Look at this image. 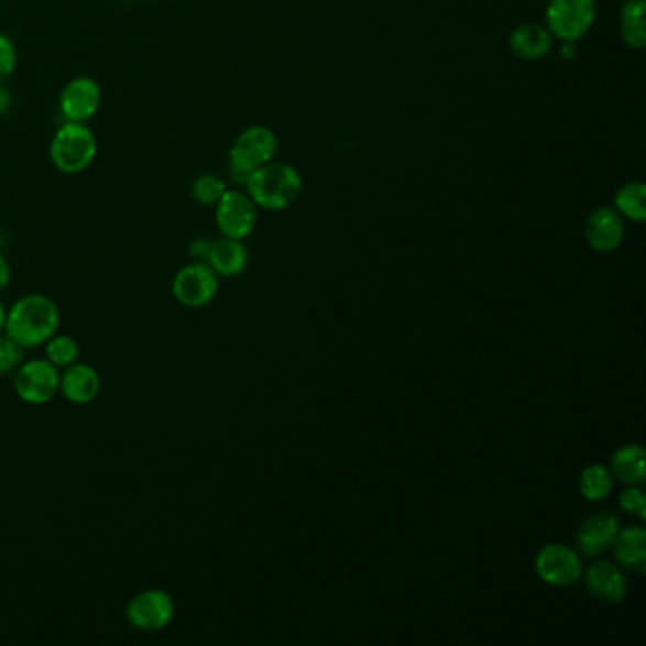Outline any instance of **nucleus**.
Here are the masks:
<instances>
[{
  "mask_svg": "<svg viewBox=\"0 0 646 646\" xmlns=\"http://www.w3.org/2000/svg\"><path fill=\"white\" fill-rule=\"evenodd\" d=\"M585 584L593 598L605 603H618L626 595V579L624 574L606 561L593 563L585 574Z\"/></svg>",
  "mask_w": 646,
  "mask_h": 646,
  "instance_id": "obj_15",
  "label": "nucleus"
},
{
  "mask_svg": "<svg viewBox=\"0 0 646 646\" xmlns=\"http://www.w3.org/2000/svg\"><path fill=\"white\" fill-rule=\"evenodd\" d=\"M645 0H629L622 10V39L629 48L643 50L646 46Z\"/></svg>",
  "mask_w": 646,
  "mask_h": 646,
  "instance_id": "obj_19",
  "label": "nucleus"
},
{
  "mask_svg": "<svg viewBox=\"0 0 646 646\" xmlns=\"http://www.w3.org/2000/svg\"><path fill=\"white\" fill-rule=\"evenodd\" d=\"M59 325L62 314L54 299L46 294H28L8 309L4 332L29 351L44 346Z\"/></svg>",
  "mask_w": 646,
  "mask_h": 646,
  "instance_id": "obj_1",
  "label": "nucleus"
},
{
  "mask_svg": "<svg viewBox=\"0 0 646 646\" xmlns=\"http://www.w3.org/2000/svg\"><path fill=\"white\" fill-rule=\"evenodd\" d=\"M125 618L139 632H162L175 620V601L165 590H143L125 606Z\"/></svg>",
  "mask_w": 646,
  "mask_h": 646,
  "instance_id": "obj_7",
  "label": "nucleus"
},
{
  "mask_svg": "<svg viewBox=\"0 0 646 646\" xmlns=\"http://www.w3.org/2000/svg\"><path fill=\"white\" fill-rule=\"evenodd\" d=\"M28 361V349L7 332H0V375L14 374Z\"/></svg>",
  "mask_w": 646,
  "mask_h": 646,
  "instance_id": "obj_25",
  "label": "nucleus"
},
{
  "mask_svg": "<svg viewBox=\"0 0 646 646\" xmlns=\"http://www.w3.org/2000/svg\"><path fill=\"white\" fill-rule=\"evenodd\" d=\"M15 55L14 44L8 39L7 34L0 33V84L7 83L10 76L14 75Z\"/></svg>",
  "mask_w": 646,
  "mask_h": 646,
  "instance_id": "obj_26",
  "label": "nucleus"
},
{
  "mask_svg": "<svg viewBox=\"0 0 646 646\" xmlns=\"http://www.w3.org/2000/svg\"><path fill=\"white\" fill-rule=\"evenodd\" d=\"M277 152V136L264 125H252L236 139L230 150V173L236 183L245 184L252 171L270 164Z\"/></svg>",
  "mask_w": 646,
  "mask_h": 646,
  "instance_id": "obj_4",
  "label": "nucleus"
},
{
  "mask_svg": "<svg viewBox=\"0 0 646 646\" xmlns=\"http://www.w3.org/2000/svg\"><path fill=\"white\" fill-rule=\"evenodd\" d=\"M249 252L239 239L222 238L212 241L207 264L211 265L217 275L236 277L245 272Z\"/></svg>",
  "mask_w": 646,
  "mask_h": 646,
  "instance_id": "obj_16",
  "label": "nucleus"
},
{
  "mask_svg": "<svg viewBox=\"0 0 646 646\" xmlns=\"http://www.w3.org/2000/svg\"><path fill=\"white\" fill-rule=\"evenodd\" d=\"M551 36L548 29L537 23H525L514 29L511 34V48L522 59H538L545 57L551 48Z\"/></svg>",
  "mask_w": 646,
  "mask_h": 646,
  "instance_id": "obj_17",
  "label": "nucleus"
},
{
  "mask_svg": "<svg viewBox=\"0 0 646 646\" xmlns=\"http://www.w3.org/2000/svg\"><path fill=\"white\" fill-rule=\"evenodd\" d=\"M217 226L225 238L243 239L251 236L256 226V204L249 194L226 190L217 205Z\"/></svg>",
  "mask_w": 646,
  "mask_h": 646,
  "instance_id": "obj_9",
  "label": "nucleus"
},
{
  "mask_svg": "<svg viewBox=\"0 0 646 646\" xmlns=\"http://www.w3.org/2000/svg\"><path fill=\"white\" fill-rule=\"evenodd\" d=\"M10 281H12V270H10L7 256L0 251V291L8 288Z\"/></svg>",
  "mask_w": 646,
  "mask_h": 646,
  "instance_id": "obj_29",
  "label": "nucleus"
},
{
  "mask_svg": "<svg viewBox=\"0 0 646 646\" xmlns=\"http://www.w3.org/2000/svg\"><path fill=\"white\" fill-rule=\"evenodd\" d=\"M614 551L622 567L629 571L645 572L646 533L640 527H629L614 538Z\"/></svg>",
  "mask_w": 646,
  "mask_h": 646,
  "instance_id": "obj_18",
  "label": "nucleus"
},
{
  "mask_svg": "<svg viewBox=\"0 0 646 646\" xmlns=\"http://www.w3.org/2000/svg\"><path fill=\"white\" fill-rule=\"evenodd\" d=\"M62 370L46 359H31L14 372V391L25 404L42 406L59 393Z\"/></svg>",
  "mask_w": 646,
  "mask_h": 646,
  "instance_id": "obj_6",
  "label": "nucleus"
},
{
  "mask_svg": "<svg viewBox=\"0 0 646 646\" xmlns=\"http://www.w3.org/2000/svg\"><path fill=\"white\" fill-rule=\"evenodd\" d=\"M96 156V135L86 123H63L50 144L52 164L65 175H76L88 169Z\"/></svg>",
  "mask_w": 646,
  "mask_h": 646,
  "instance_id": "obj_3",
  "label": "nucleus"
},
{
  "mask_svg": "<svg viewBox=\"0 0 646 646\" xmlns=\"http://www.w3.org/2000/svg\"><path fill=\"white\" fill-rule=\"evenodd\" d=\"M620 504H622V508H624V511L629 512V514H637L640 519H645L646 499L643 490L632 488V490L624 491V493H622V497H620Z\"/></svg>",
  "mask_w": 646,
  "mask_h": 646,
  "instance_id": "obj_27",
  "label": "nucleus"
},
{
  "mask_svg": "<svg viewBox=\"0 0 646 646\" xmlns=\"http://www.w3.org/2000/svg\"><path fill=\"white\" fill-rule=\"evenodd\" d=\"M595 14V0H550L546 29L559 41L577 42L592 29Z\"/></svg>",
  "mask_w": 646,
  "mask_h": 646,
  "instance_id": "obj_5",
  "label": "nucleus"
},
{
  "mask_svg": "<svg viewBox=\"0 0 646 646\" xmlns=\"http://www.w3.org/2000/svg\"><path fill=\"white\" fill-rule=\"evenodd\" d=\"M44 353H46V361L52 362L59 370H65L80 359V346L73 336L55 332L44 343Z\"/></svg>",
  "mask_w": 646,
  "mask_h": 646,
  "instance_id": "obj_22",
  "label": "nucleus"
},
{
  "mask_svg": "<svg viewBox=\"0 0 646 646\" xmlns=\"http://www.w3.org/2000/svg\"><path fill=\"white\" fill-rule=\"evenodd\" d=\"M245 188L256 207L281 211L298 199L302 177L293 165L265 164L252 171L251 177L247 178Z\"/></svg>",
  "mask_w": 646,
  "mask_h": 646,
  "instance_id": "obj_2",
  "label": "nucleus"
},
{
  "mask_svg": "<svg viewBox=\"0 0 646 646\" xmlns=\"http://www.w3.org/2000/svg\"><path fill=\"white\" fill-rule=\"evenodd\" d=\"M616 211L633 222H643L646 218V188L645 184L635 180L627 183L616 191Z\"/></svg>",
  "mask_w": 646,
  "mask_h": 646,
  "instance_id": "obj_21",
  "label": "nucleus"
},
{
  "mask_svg": "<svg viewBox=\"0 0 646 646\" xmlns=\"http://www.w3.org/2000/svg\"><path fill=\"white\" fill-rule=\"evenodd\" d=\"M7 306H4V304H2V299H0V332H4V325H7Z\"/></svg>",
  "mask_w": 646,
  "mask_h": 646,
  "instance_id": "obj_31",
  "label": "nucleus"
},
{
  "mask_svg": "<svg viewBox=\"0 0 646 646\" xmlns=\"http://www.w3.org/2000/svg\"><path fill=\"white\" fill-rule=\"evenodd\" d=\"M10 102H12L10 91L4 88V84H0V114H4L10 109Z\"/></svg>",
  "mask_w": 646,
  "mask_h": 646,
  "instance_id": "obj_30",
  "label": "nucleus"
},
{
  "mask_svg": "<svg viewBox=\"0 0 646 646\" xmlns=\"http://www.w3.org/2000/svg\"><path fill=\"white\" fill-rule=\"evenodd\" d=\"M618 535V519L609 512H598L580 524L577 543L584 556H595L613 545Z\"/></svg>",
  "mask_w": 646,
  "mask_h": 646,
  "instance_id": "obj_14",
  "label": "nucleus"
},
{
  "mask_svg": "<svg viewBox=\"0 0 646 646\" xmlns=\"http://www.w3.org/2000/svg\"><path fill=\"white\" fill-rule=\"evenodd\" d=\"M212 241L205 238H198L190 245V256L194 262H207L209 251H211Z\"/></svg>",
  "mask_w": 646,
  "mask_h": 646,
  "instance_id": "obj_28",
  "label": "nucleus"
},
{
  "mask_svg": "<svg viewBox=\"0 0 646 646\" xmlns=\"http://www.w3.org/2000/svg\"><path fill=\"white\" fill-rule=\"evenodd\" d=\"M59 393L70 404H78V406L89 404L101 393V375L96 368L89 366L86 362H75L62 370Z\"/></svg>",
  "mask_w": 646,
  "mask_h": 646,
  "instance_id": "obj_12",
  "label": "nucleus"
},
{
  "mask_svg": "<svg viewBox=\"0 0 646 646\" xmlns=\"http://www.w3.org/2000/svg\"><path fill=\"white\" fill-rule=\"evenodd\" d=\"M614 477L624 483H640L645 480V449L626 446L613 457Z\"/></svg>",
  "mask_w": 646,
  "mask_h": 646,
  "instance_id": "obj_20",
  "label": "nucleus"
},
{
  "mask_svg": "<svg viewBox=\"0 0 646 646\" xmlns=\"http://www.w3.org/2000/svg\"><path fill=\"white\" fill-rule=\"evenodd\" d=\"M613 490V478L609 474V470L593 464L580 474V491L588 501H601V499L609 497V493Z\"/></svg>",
  "mask_w": 646,
  "mask_h": 646,
  "instance_id": "obj_23",
  "label": "nucleus"
},
{
  "mask_svg": "<svg viewBox=\"0 0 646 646\" xmlns=\"http://www.w3.org/2000/svg\"><path fill=\"white\" fill-rule=\"evenodd\" d=\"M101 105V88L94 78L78 76L63 88L59 109L67 122L86 123L96 117Z\"/></svg>",
  "mask_w": 646,
  "mask_h": 646,
  "instance_id": "obj_10",
  "label": "nucleus"
},
{
  "mask_svg": "<svg viewBox=\"0 0 646 646\" xmlns=\"http://www.w3.org/2000/svg\"><path fill=\"white\" fill-rule=\"evenodd\" d=\"M218 293V275L207 262H191L178 270L173 280V296L184 307H204Z\"/></svg>",
  "mask_w": 646,
  "mask_h": 646,
  "instance_id": "obj_8",
  "label": "nucleus"
},
{
  "mask_svg": "<svg viewBox=\"0 0 646 646\" xmlns=\"http://www.w3.org/2000/svg\"><path fill=\"white\" fill-rule=\"evenodd\" d=\"M226 183L222 178H218L217 175L211 173H205L199 175L194 184H191V198L196 199L199 205L205 207H215L220 201V198L225 196Z\"/></svg>",
  "mask_w": 646,
  "mask_h": 646,
  "instance_id": "obj_24",
  "label": "nucleus"
},
{
  "mask_svg": "<svg viewBox=\"0 0 646 646\" xmlns=\"http://www.w3.org/2000/svg\"><path fill=\"white\" fill-rule=\"evenodd\" d=\"M537 572L540 579L554 585H571L582 574L580 558L563 545L546 546L538 554Z\"/></svg>",
  "mask_w": 646,
  "mask_h": 646,
  "instance_id": "obj_11",
  "label": "nucleus"
},
{
  "mask_svg": "<svg viewBox=\"0 0 646 646\" xmlns=\"http://www.w3.org/2000/svg\"><path fill=\"white\" fill-rule=\"evenodd\" d=\"M624 238V222L618 211L601 207L593 211L585 222V239L595 251H614Z\"/></svg>",
  "mask_w": 646,
  "mask_h": 646,
  "instance_id": "obj_13",
  "label": "nucleus"
}]
</instances>
